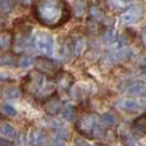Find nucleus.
I'll return each mask as SVG.
<instances>
[{
  "instance_id": "nucleus-1",
  "label": "nucleus",
  "mask_w": 146,
  "mask_h": 146,
  "mask_svg": "<svg viewBox=\"0 0 146 146\" xmlns=\"http://www.w3.org/2000/svg\"><path fill=\"white\" fill-rule=\"evenodd\" d=\"M33 13L36 19L48 27L62 26L69 18V10L63 0H37Z\"/></svg>"
},
{
  "instance_id": "nucleus-2",
  "label": "nucleus",
  "mask_w": 146,
  "mask_h": 146,
  "mask_svg": "<svg viewBox=\"0 0 146 146\" xmlns=\"http://www.w3.org/2000/svg\"><path fill=\"white\" fill-rule=\"evenodd\" d=\"M26 91L36 99H46L54 92V85L41 72H31L23 81Z\"/></svg>"
},
{
  "instance_id": "nucleus-3",
  "label": "nucleus",
  "mask_w": 146,
  "mask_h": 146,
  "mask_svg": "<svg viewBox=\"0 0 146 146\" xmlns=\"http://www.w3.org/2000/svg\"><path fill=\"white\" fill-rule=\"evenodd\" d=\"M77 129L82 135L86 136H99L103 133V127L99 123V118L95 114H86V115L81 117L78 119L77 124H76Z\"/></svg>"
},
{
  "instance_id": "nucleus-4",
  "label": "nucleus",
  "mask_w": 146,
  "mask_h": 146,
  "mask_svg": "<svg viewBox=\"0 0 146 146\" xmlns=\"http://www.w3.org/2000/svg\"><path fill=\"white\" fill-rule=\"evenodd\" d=\"M35 46L36 50L40 54L46 56L53 55L54 53V38L49 32L45 31H38L35 35Z\"/></svg>"
},
{
  "instance_id": "nucleus-5",
  "label": "nucleus",
  "mask_w": 146,
  "mask_h": 146,
  "mask_svg": "<svg viewBox=\"0 0 146 146\" xmlns=\"http://www.w3.org/2000/svg\"><path fill=\"white\" fill-rule=\"evenodd\" d=\"M142 15H144V9L140 5H132L121 15V22L123 25H132V23L139 22Z\"/></svg>"
},
{
  "instance_id": "nucleus-6",
  "label": "nucleus",
  "mask_w": 146,
  "mask_h": 146,
  "mask_svg": "<svg viewBox=\"0 0 146 146\" xmlns=\"http://www.w3.org/2000/svg\"><path fill=\"white\" fill-rule=\"evenodd\" d=\"M128 55H129L128 49H126L124 46H122V48L113 49V50L106 55V58H108V60L110 62V63H119V62L126 60V59L128 58Z\"/></svg>"
},
{
  "instance_id": "nucleus-7",
  "label": "nucleus",
  "mask_w": 146,
  "mask_h": 146,
  "mask_svg": "<svg viewBox=\"0 0 146 146\" xmlns=\"http://www.w3.org/2000/svg\"><path fill=\"white\" fill-rule=\"evenodd\" d=\"M117 106H118L121 110L127 111V113H135V111L140 110V103L135 99H122L117 103Z\"/></svg>"
},
{
  "instance_id": "nucleus-8",
  "label": "nucleus",
  "mask_w": 146,
  "mask_h": 146,
  "mask_svg": "<svg viewBox=\"0 0 146 146\" xmlns=\"http://www.w3.org/2000/svg\"><path fill=\"white\" fill-rule=\"evenodd\" d=\"M132 129L140 136H146V111L132 122Z\"/></svg>"
},
{
  "instance_id": "nucleus-9",
  "label": "nucleus",
  "mask_w": 146,
  "mask_h": 146,
  "mask_svg": "<svg viewBox=\"0 0 146 146\" xmlns=\"http://www.w3.org/2000/svg\"><path fill=\"white\" fill-rule=\"evenodd\" d=\"M28 44H30V35L27 32H21L17 35L14 41V46H15V51H23L27 49Z\"/></svg>"
},
{
  "instance_id": "nucleus-10",
  "label": "nucleus",
  "mask_w": 146,
  "mask_h": 146,
  "mask_svg": "<svg viewBox=\"0 0 146 146\" xmlns=\"http://www.w3.org/2000/svg\"><path fill=\"white\" fill-rule=\"evenodd\" d=\"M0 96L3 99H8V100H15L21 96L19 88L13 87V86H8V87H3L0 90Z\"/></svg>"
},
{
  "instance_id": "nucleus-11",
  "label": "nucleus",
  "mask_w": 146,
  "mask_h": 146,
  "mask_svg": "<svg viewBox=\"0 0 146 146\" xmlns=\"http://www.w3.org/2000/svg\"><path fill=\"white\" fill-rule=\"evenodd\" d=\"M45 110L48 111L50 115H56L59 114V111L62 110V103L59 99H50L45 105Z\"/></svg>"
},
{
  "instance_id": "nucleus-12",
  "label": "nucleus",
  "mask_w": 146,
  "mask_h": 146,
  "mask_svg": "<svg viewBox=\"0 0 146 146\" xmlns=\"http://www.w3.org/2000/svg\"><path fill=\"white\" fill-rule=\"evenodd\" d=\"M145 90H146V85L144 82H140V81H135V82L129 83L126 88V91L129 95H141Z\"/></svg>"
},
{
  "instance_id": "nucleus-13",
  "label": "nucleus",
  "mask_w": 146,
  "mask_h": 146,
  "mask_svg": "<svg viewBox=\"0 0 146 146\" xmlns=\"http://www.w3.org/2000/svg\"><path fill=\"white\" fill-rule=\"evenodd\" d=\"M0 132H1V133L4 135L5 137H8V139H12V137L15 136L14 127H13L12 124L7 123V122H3V123H0Z\"/></svg>"
},
{
  "instance_id": "nucleus-14",
  "label": "nucleus",
  "mask_w": 146,
  "mask_h": 146,
  "mask_svg": "<svg viewBox=\"0 0 146 146\" xmlns=\"http://www.w3.org/2000/svg\"><path fill=\"white\" fill-rule=\"evenodd\" d=\"M101 122H104V123L106 124V126H115L117 122H118V119H117V117L114 115L113 113H110V111H106V113H103L101 114Z\"/></svg>"
},
{
  "instance_id": "nucleus-15",
  "label": "nucleus",
  "mask_w": 146,
  "mask_h": 146,
  "mask_svg": "<svg viewBox=\"0 0 146 146\" xmlns=\"http://www.w3.org/2000/svg\"><path fill=\"white\" fill-rule=\"evenodd\" d=\"M72 81H73L72 76L67 74V73H63V74L58 78V85H59V87H60L62 90H67V88H69Z\"/></svg>"
},
{
  "instance_id": "nucleus-16",
  "label": "nucleus",
  "mask_w": 146,
  "mask_h": 146,
  "mask_svg": "<svg viewBox=\"0 0 146 146\" xmlns=\"http://www.w3.org/2000/svg\"><path fill=\"white\" fill-rule=\"evenodd\" d=\"M12 41V35L9 32H1L0 33V50H5L10 46Z\"/></svg>"
},
{
  "instance_id": "nucleus-17",
  "label": "nucleus",
  "mask_w": 146,
  "mask_h": 146,
  "mask_svg": "<svg viewBox=\"0 0 146 146\" xmlns=\"http://www.w3.org/2000/svg\"><path fill=\"white\" fill-rule=\"evenodd\" d=\"M44 139H45V135H44V132L40 131V129H35V131L31 133V142H32L33 145H40L41 142L44 141Z\"/></svg>"
},
{
  "instance_id": "nucleus-18",
  "label": "nucleus",
  "mask_w": 146,
  "mask_h": 146,
  "mask_svg": "<svg viewBox=\"0 0 146 146\" xmlns=\"http://www.w3.org/2000/svg\"><path fill=\"white\" fill-rule=\"evenodd\" d=\"M85 45H86L85 40H83L82 37H80V36H77V37L73 40V50H74V53L77 54V55L81 54L83 50V48H85Z\"/></svg>"
},
{
  "instance_id": "nucleus-19",
  "label": "nucleus",
  "mask_w": 146,
  "mask_h": 146,
  "mask_svg": "<svg viewBox=\"0 0 146 146\" xmlns=\"http://www.w3.org/2000/svg\"><path fill=\"white\" fill-rule=\"evenodd\" d=\"M90 13H91V15H92V18H95V19L99 21V22H104V21L106 19L105 14H104V13L101 12L98 7H92V8H91Z\"/></svg>"
},
{
  "instance_id": "nucleus-20",
  "label": "nucleus",
  "mask_w": 146,
  "mask_h": 146,
  "mask_svg": "<svg viewBox=\"0 0 146 146\" xmlns=\"http://www.w3.org/2000/svg\"><path fill=\"white\" fill-rule=\"evenodd\" d=\"M62 115H63V118L66 119V121H72V119L74 118V115H76L74 108H73L72 105L66 106V108L63 109V113H62Z\"/></svg>"
},
{
  "instance_id": "nucleus-21",
  "label": "nucleus",
  "mask_w": 146,
  "mask_h": 146,
  "mask_svg": "<svg viewBox=\"0 0 146 146\" xmlns=\"http://www.w3.org/2000/svg\"><path fill=\"white\" fill-rule=\"evenodd\" d=\"M0 110H1V113L7 117H14L15 114H17V110H15L12 105H9V104H4V105H1L0 106Z\"/></svg>"
},
{
  "instance_id": "nucleus-22",
  "label": "nucleus",
  "mask_w": 146,
  "mask_h": 146,
  "mask_svg": "<svg viewBox=\"0 0 146 146\" xmlns=\"http://www.w3.org/2000/svg\"><path fill=\"white\" fill-rule=\"evenodd\" d=\"M113 8H126L131 4V0H108Z\"/></svg>"
},
{
  "instance_id": "nucleus-23",
  "label": "nucleus",
  "mask_w": 146,
  "mask_h": 146,
  "mask_svg": "<svg viewBox=\"0 0 146 146\" xmlns=\"http://www.w3.org/2000/svg\"><path fill=\"white\" fill-rule=\"evenodd\" d=\"M33 64V59L31 56H22V58L18 60V66L21 68H28Z\"/></svg>"
},
{
  "instance_id": "nucleus-24",
  "label": "nucleus",
  "mask_w": 146,
  "mask_h": 146,
  "mask_svg": "<svg viewBox=\"0 0 146 146\" xmlns=\"http://www.w3.org/2000/svg\"><path fill=\"white\" fill-rule=\"evenodd\" d=\"M12 5V0H0V12H9Z\"/></svg>"
},
{
  "instance_id": "nucleus-25",
  "label": "nucleus",
  "mask_w": 146,
  "mask_h": 146,
  "mask_svg": "<svg viewBox=\"0 0 146 146\" xmlns=\"http://www.w3.org/2000/svg\"><path fill=\"white\" fill-rule=\"evenodd\" d=\"M0 63H3V64H14V59L9 55H3V56H0Z\"/></svg>"
},
{
  "instance_id": "nucleus-26",
  "label": "nucleus",
  "mask_w": 146,
  "mask_h": 146,
  "mask_svg": "<svg viewBox=\"0 0 146 146\" xmlns=\"http://www.w3.org/2000/svg\"><path fill=\"white\" fill-rule=\"evenodd\" d=\"M140 74H141L144 78H146V60L140 66Z\"/></svg>"
},
{
  "instance_id": "nucleus-27",
  "label": "nucleus",
  "mask_w": 146,
  "mask_h": 146,
  "mask_svg": "<svg viewBox=\"0 0 146 146\" xmlns=\"http://www.w3.org/2000/svg\"><path fill=\"white\" fill-rule=\"evenodd\" d=\"M18 1H19L22 5H25V7H26V5H30L33 0H18Z\"/></svg>"
},
{
  "instance_id": "nucleus-28",
  "label": "nucleus",
  "mask_w": 146,
  "mask_h": 146,
  "mask_svg": "<svg viewBox=\"0 0 146 146\" xmlns=\"http://www.w3.org/2000/svg\"><path fill=\"white\" fill-rule=\"evenodd\" d=\"M142 41H144V44H145V46H146V28L142 31Z\"/></svg>"
}]
</instances>
